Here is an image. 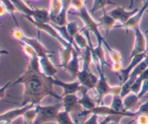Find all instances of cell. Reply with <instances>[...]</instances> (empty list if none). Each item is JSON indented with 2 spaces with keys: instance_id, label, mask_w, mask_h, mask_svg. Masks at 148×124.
Segmentation results:
<instances>
[{
  "instance_id": "1",
  "label": "cell",
  "mask_w": 148,
  "mask_h": 124,
  "mask_svg": "<svg viewBox=\"0 0 148 124\" xmlns=\"http://www.w3.org/2000/svg\"><path fill=\"white\" fill-rule=\"evenodd\" d=\"M17 84H20L24 87L20 106L27 104L40 105V102L47 96L62 100V96L56 94L53 89V77L46 75L41 69H33L27 66L24 73L12 82V86Z\"/></svg>"
},
{
  "instance_id": "2",
  "label": "cell",
  "mask_w": 148,
  "mask_h": 124,
  "mask_svg": "<svg viewBox=\"0 0 148 124\" xmlns=\"http://www.w3.org/2000/svg\"><path fill=\"white\" fill-rule=\"evenodd\" d=\"M82 69L79 72L77 76V80L82 87L88 89H95L98 84L99 77L95 76L90 71V64L92 62V51L90 46L82 50Z\"/></svg>"
},
{
  "instance_id": "3",
  "label": "cell",
  "mask_w": 148,
  "mask_h": 124,
  "mask_svg": "<svg viewBox=\"0 0 148 124\" xmlns=\"http://www.w3.org/2000/svg\"><path fill=\"white\" fill-rule=\"evenodd\" d=\"M10 1L14 4L17 11L24 14V17H31L39 22H51L49 10L44 9H33L27 5L23 0H10Z\"/></svg>"
},
{
  "instance_id": "4",
  "label": "cell",
  "mask_w": 148,
  "mask_h": 124,
  "mask_svg": "<svg viewBox=\"0 0 148 124\" xmlns=\"http://www.w3.org/2000/svg\"><path fill=\"white\" fill-rule=\"evenodd\" d=\"M69 14H71L72 15L76 16V17L80 18L84 22V27L82 28L87 29V30H89L90 31L92 32L94 35L96 37L98 43H103V44L106 43L105 39L103 38V37L101 35V33H100L99 23L97 22L96 21L93 20V18L91 16V14L87 10L86 6L82 7V9H80L78 11H69Z\"/></svg>"
},
{
  "instance_id": "5",
  "label": "cell",
  "mask_w": 148,
  "mask_h": 124,
  "mask_svg": "<svg viewBox=\"0 0 148 124\" xmlns=\"http://www.w3.org/2000/svg\"><path fill=\"white\" fill-rule=\"evenodd\" d=\"M38 115L33 124H43L48 122H56L59 112L63 109L62 102L54 105H36Z\"/></svg>"
},
{
  "instance_id": "6",
  "label": "cell",
  "mask_w": 148,
  "mask_h": 124,
  "mask_svg": "<svg viewBox=\"0 0 148 124\" xmlns=\"http://www.w3.org/2000/svg\"><path fill=\"white\" fill-rule=\"evenodd\" d=\"M26 20H28L29 22L32 23L36 28H38L40 30H43V31L46 32L48 34L50 35L51 37H53V38L56 39L63 48L66 47L68 46L69 43L66 41V40L62 37V36L59 34V32L57 31L56 28L52 25L50 23H44V22H39L36 21V20H33V18L29 17H24Z\"/></svg>"
},
{
  "instance_id": "7",
  "label": "cell",
  "mask_w": 148,
  "mask_h": 124,
  "mask_svg": "<svg viewBox=\"0 0 148 124\" xmlns=\"http://www.w3.org/2000/svg\"><path fill=\"white\" fill-rule=\"evenodd\" d=\"M134 44L132 50L130 53V59H132L134 56H138L140 54H144L147 52V41H146L145 36V34L141 31L140 28V26L136 27L134 30Z\"/></svg>"
},
{
  "instance_id": "8",
  "label": "cell",
  "mask_w": 148,
  "mask_h": 124,
  "mask_svg": "<svg viewBox=\"0 0 148 124\" xmlns=\"http://www.w3.org/2000/svg\"><path fill=\"white\" fill-rule=\"evenodd\" d=\"M140 9L135 8L132 10H127L123 7H116L108 12L110 16L113 17L116 21L119 22L123 25L130 20L134 14H137Z\"/></svg>"
},
{
  "instance_id": "9",
  "label": "cell",
  "mask_w": 148,
  "mask_h": 124,
  "mask_svg": "<svg viewBox=\"0 0 148 124\" xmlns=\"http://www.w3.org/2000/svg\"><path fill=\"white\" fill-rule=\"evenodd\" d=\"M35 106L36 105H33V104H27L24 106H20V108H14V109L3 112L0 115V121L2 123L7 122L12 123L14 120H16L19 117L23 116L27 110Z\"/></svg>"
},
{
  "instance_id": "10",
  "label": "cell",
  "mask_w": 148,
  "mask_h": 124,
  "mask_svg": "<svg viewBox=\"0 0 148 124\" xmlns=\"http://www.w3.org/2000/svg\"><path fill=\"white\" fill-rule=\"evenodd\" d=\"M20 41L24 42V43H27L29 46H31L33 50L36 51L39 60L51 57V52L48 50L37 39L27 37L25 35H24L21 40H20Z\"/></svg>"
},
{
  "instance_id": "11",
  "label": "cell",
  "mask_w": 148,
  "mask_h": 124,
  "mask_svg": "<svg viewBox=\"0 0 148 124\" xmlns=\"http://www.w3.org/2000/svg\"><path fill=\"white\" fill-rule=\"evenodd\" d=\"M148 10V1L147 0H145L144 3H143V5L141 8L140 9L138 12L136 14H134L131 19H130L129 21H127V22L124 23L123 25H116L114 28H123L126 30H134L136 27H139V25H140V20H141L142 17H143V14L146 11Z\"/></svg>"
},
{
  "instance_id": "12",
  "label": "cell",
  "mask_w": 148,
  "mask_h": 124,
  "mask_svg": "<svg viewBox=\"0 0 148 124\" xmlns=\"http://www.w3.org/2000/svg\"><path fill=\"white\" fill-rule=\"evenodd\" d=\"M145 55L146 53H144V54H140L138 55V56H134L131 60V62L129 64V66L125 69H121V72L117 74V76H118L120 82H121V85L123 84L124 82H127V80L129 79V77L130 76L131 74L132 73L133 70L135 69L136 66L144 61L145 58Z\"/></svg>"
},
{
  "instance_id": "13",
  "label": "cell",
  "mask_w": 148,
  "mask_h": 124,
  "mask_svg": "<svg viewBox=\"0 0 148 124\" xmlns=\"http://www.w3.org/2000/svg\"><path fill=\"white\" fill-rule=\"evenodd\" d=\"M62 100L64 110L68 112H72L73 111H79L82 112L83 111L82 106L79 102V97L76 94L68 95L66 96H62Z\"/></svg>"
},
{
  "instance_id": "14",
  "label": "cell",
  "mask_w": 148,
  "mask_h": 124,
  "mask_svg": "<svg viewBox=\"0 0 148 124\" xmlns=\"http://www.w3.org/2000/svg\"><path fill=\"white\" fill-rule=\"evenodd\" d=\"M53 82H54L55 85L60 87L64 89L63 95L62 96L77 94V92H80L82 88V86L77 79L72 82H65L54 76L53 77Z\"/></svg>"
},
{
  "instance_id": "15",
  "label": "cell",
  "mask_w": 148,
  "mask_h": 124,
  "mask_svg": "<svg viewBox=\"0 0 148 124\" xmlns=\"http://www.w3.org/2000/svg\"><path fill=\"white\" fill-rule=\"evenodd\" d=\"M80 92H82V96H81V97H79V102L82 106L83 111L80 112L79 115L86 116L90 111L92 110L93 108H95L97 106V104L94 101V99L89 95L87 88L82 87Z\"/></svg>"
},
{
  "instance_id": "16",
  "label": "cell",
  "mask_w": 148,
  "mask_h": 124,
  "mask_svg": "<svg viewBox=\"0 0 148 124\" xmlns=\"http://www.w3.org/2000/svg\"><path fill=\"white\" fill-rule=\"evenodd\" d=\"M106 48L107 49L108 53V56H109L110 60L112 62L111 68L112 69L113 72L115 74H119L123 69V64H122V59H121V53L119 51H118L116 49L112 48L108 46L107 43L103 44Z\"/></svg>"
},
{
  "instance_id": "17",
  "label": "cell",
  "mask_w": 148,
  "mask_h": 124,
  "mask_svg": "<svg viewBox=\"0 0 148 124\" xmlns=\"http://www.w3.org/2000/svg\"><path fill=\"white\" fill-rule=\"evenodd\" d=\"M79 51L75 48L73 51V54H72V59L68 63L67 66L65 67V70L68 71L69 73L72 76V77L75 78V79H77V76L79 75Z\"/></svg>"
},
{
  "instance_id": "18",
  "label": "cell",
  "mask_w": 148,
  "mask_h": 124,
  "mask_svg": "<svg viewBox=\"0 0 148 124\" xmlns=\"http://www.w3.org/2000/svg\"><path fill=\"white\" fill-rule=\"evenodd\" d=\"M75 48H75L74 42H70V43H69L67 46L63 48L60 50V53H59L60 65L59 66V67L63 68L64 69H65V67L67 66L68 63L72 59V54H73V51Z\"/></svg>"
},
{
  "instance_id": "19",
  "label": "cell",
  "mask_w": 148,
  "mask_h": 124,
  "mask_svg": "<svg viewBox=\"0 0 148 124\" xmlns=\"http://www.w3.org/2000/svg\"><path fill=\"white\" fill-rule=\"evenodd\" d=\"M72 0H62V8L60 14L58 15L54 22L52 23L57 25L59 26H65L67 24L66 15L69 13V9L71 8Z\"/></svg>"
},
{
  "instance_id": "20",
  "label": "cell",
  "mask_w": 148,
  "mask_h": 124,
  "mask_svg": "<svg viewBox=\"0 0 148 124\" xmlns=\"http://www.w3.org/2000/svg\"><path fill=\"white\" fill-rule=\"evenodd\" d=\"M98 23L100 25V27L104 29V30L106 33V35H108L110 30L114 28L115 26L116 25V21L111 16H110L108 14V12L105 11V10H103V15L98 20Z\"/></svg>"
},
{
  "instance_id": "21",
  "label": "cell",
  "mask_w": 148,
  "mask_h": 124,
  "mask_svg": "<svg viewBox=\"0 0 148 124\" xmlns=\"http://www.w3.org/2000/svg\"><path fill=\"white\" fill-rule=\"evenodd\" d=\"M140 97L138 95L131 92L128 95L123 98V105H124V110L125 112H134L132 111V110L138 104L140 101Z\"/></svg>"
},
{
  "instance_id": "22",
  "label": "cell",
  "mask_w": 148,
  "mask_h": 124,
  "mask_svg": "<svg viewBox=\"0 0 148 124\" xmlns=\"http://www.w3.org/2000/svg\"><path fill=\"white\" fill-rule=\"evenodd\" d=\"M62 0H49V15L51 22H54L62 11Z\"/></svg>"
},
{
  "instance_id": "23",
  "label": "cell",
  "mask_w": 148,
  "mask_h": 124,
  "mask_svg": "<svg viewBox=\"0 0 148 124\" xmlns=\"http://www.w3.org/2000/svg\"><path fill=\"white\" fill-rule=\"evenodd\" d=\"M74 43H75L77 50H79V51L84 50L89 46L88 39L82 32H79V33H77L75 36V37H74Z\"/></svg>"
},
{
  "instance_id": "24",
  "label": "cell",
  "mask_w": 148,
  "mask_h": 124,
  "mask_svg": "<svg viewBox=\"0 0 148 124\" xmlns=\"http://www.w3.org/2000/svg\"><path fill=\"white\" fill-rule=\"evenodd\" d=\"M108 5H116V3L112 0H94L93 5L90 10V13L92 14L98 10H104L105 7Z\"/></svg>"
},
{
  "instance_id": "25",
  "label": "cell",
  "mask_w": 148,
  "mask_h": 124,
  "mask_svg": "<svg viewBox=\"0 0 148 124\" xmlns=\"http://www.w3.org/2000/svg\"><path fill=\"white\" fill-rule=\"evenodd\" d=\"M147 78H148V69L146 71H145L137 79L134 84L132 87V92L134 94L138 95L141 91L142 87H143V84L144 83L145 80Z\"/></svg>"
},
{
  "instance_id": "26",
  "label": "cell",
  "mask_w": 148,
  "mask_h": 124,
  "mask_svg": "<svg viewBox=\"0 0 148 124\" xmlns=\"http://www.w3.org/2000/svg\"><path fill=\"white\" fill-rule=\"evenodd\" d=\"M20 46L21 47L22 50L24 53V54L27 57L29 61H33V60H36V59H39L38 57L37 54H36V51L33 50V48L30 46H29L27 43H24V42L20 41Z\"/></svg>"
},
{
  "instance_id": "27",
  "label": "cell",
  "mask_w": 148,
  "mask_h": 124,
  "mask_svg": "<svg viewBox=\"0 0 148 124\" xmlns=\"http://www.w3.org/2000/svg\"><path fill=\"white\" fill-rule=\"evenodd\" d=\"M56 123L57 124H77L71 118L70 113L64 110L59 112Z\"/></svg>"
},
{
  "instance_id": "28",
  "label": "cell",
  "mask_w": 148,
  "mask_h": 124,
  "mask_svg": "<svg viewBox=\"0 0 148 124\" xmlns=\"http://www.w3.org/2000/svg\"><path fill=\"white\" fill-rule=\"evenodd\" d=\"M38 111L36 108V105L33 108L27 110L23 116V123L24 124H33L36 118H37Z\"/></svg>"
},
{
  "instance_id": "29",
  "label": "cell",
  "mask_w": 148,
  "mask_h": 124,
  "mask_svg": "<svg viewBox=\"0 0 148 124\" xmlns=\"http://www.w3.org/2000/svg\"><path fill=\"white\" fill-rule=\"evenodd\" d=\"M1 2H2L3 4H4V5L5 6L7 13L10 14V16H11L12 18L13 21L15 23L17 27H19L18 22H17V19H16L15 15H14V13H15V12L17 11V9H16L15 6L14 5V4H13L10 0H1Z\"/></svg>"
},
{
  "instance_id": "30",
  "label": "cell",
  "mask_w": 148,
  "mask_h": 124,
  "mask_svg": "<svg viewBox=\"0 0 148 124\" xmlns=\"http://www.w3.org/2000/svg\"><path fill=\"white\" fill-rule=\"evenodd\" d=\"M110 107L117 112H125L124 110V105H123V98H121L120 95L113 96L112 102Z\"/></svg>"
},
{
  "instance_id": "31",
  "label": "cell",
  "mask_w": 148,
  "mask_h": 124,
  "mask_svg": "<svg viewBox=\"0 0 148 124\" xmlns=\"http://www.w3.org/2000/svg\"><path fill=\"white\" fill-rule=\"evenodd\" d=\"M66 30H67L68 33H69V36H70L71 39L74 40V37L76 35L77 33L80 32V30L79 29L77 25V23L76 22H69L66 25Z\"/></svg>"
},
{
  "instance_id": "32",
  "label": "cell",
  "mask_w": 148,
  "mask_h": 124,
  "mask_svg": "<svg viewBox=\"0 0 148 124\" xmlns=\"http://www.w3.org/2000/svg\"><path fill=\"white\" fill-rule=\"evenodd\" d=\"M134 122L135 124H148V115H136L135 118H134Z\"/></svg>"
},
{
  "instance_id": "33",
  "label": "cell",
  "mask_w": 148,
  "mask_h": 124,
  "mask_svg": "<svg viewBox=\"0 0 148 124\" xmlns=\"http://www.w3.org/2000/svg\"><path fill=\"white\" fill-rule=\"evenodd\" d=\"M85 6L86 4H85V0H72L71 8L73 9L75 11H78Z\"/></svg>"
},
{
  "instance_id": "34",
  "label": "cell",
  "mask_w": 148,
  "mask_h": 124,
  "mask_svg": "<svg viewBox=\"0 0 148 124\" xmlns=\"http://www.w3.org/2000/svg\"><path fill=\"white\" fill-rule=\"evenodd\" d=\"M12 36L13 38H14L15 40H18V41H20V40L22 39L23 36L24 35V33L23 32V30L20 28V27H16L15 29L12 31L11 33Z\"/></svg>"
},
{
  "instance_id": "35",
  "label": "cell",
  "mask_w": 148,
  "mask_h": 124,
  "mask_svg": "<svg viewBox=\"0 0 148 124\" xmlns=\"http://www.w3.org/2000/svg\"><path fill=\"white\" fill-rule=\"evenodd\" d=\"M117 117H119V116L105 117V118H104L103 121H101V122H100V124H119V123L118 121H116L115 119H114V118H117ZM121 118H122V117H121ZM132 122H134V121H131V122H130L129 123H127V124H131Z\"/></svg>"
},
{
  "instance_id": "36",
  "label": "cell",
  "mask_w": 148,
  "mask_h": 124,
  "mask_svg": "<svg viewBox=\"0 0 148 124\" xmlns=\"http://www.w3.org/2000/svg\"><path fill=\"white\" fill-rule=\"evenodd\" d=\"M136 115H139V114H145V115H148V99L146 101L145 103L142 104L138 109L135 110ZM135 118V117H134Z\"/></svg>"
},
{
  "instance_id": "37",
  "label": "cell",
  "mask_w": 148,
  "mask_h": 124,
  "mask_svg": "<svg viewBox=\"0 0 148 124\" xmlns=\"http://www.w3.org/2000/svg\"><path fill=\"white\" fill-rule=\"evenodd\" d=\"M98 118L99 115L96 114H91L90 118L85 122L82 123V124H100V122L98 121Z\"/></svg>"
},
{
  "instance_id": "38",
  "label": "cell",
  "mask_w": 148,
  "mask_h": 124,
  "mask_svg": "<svg viewBox=\"0 0 148 124\" xmlns=\"http://www.w3.org/2000/svg\"><path fill=\"white\" fill-rule=\"evenodd\" d=\"M148 92V78L145 80L144 83L143 84V87H142L141 91H140V93L138 94V96L140 97V99L143 98L145 95H146Z\"/></svg>"
},
{
  "instance_id": "39",
  "label": "cell",
  "mask_w": 148,
  "mask_h": 124,
  "mask_svg": "<svg viewBox=\"0 0 148 124\" xmlns=\"http://www.w3.org/2000/svg\"><path fill=\"white\" fill-rule=\"evenodd\" d=\"M12 82H8L7 84H6L5 85H4V86L1 87V89H0V97H1V99L4 97V91H5L6 89H7V88L10 87V86H12Z\"/></svg>"
},
{
  "instance_id": "40",
  "label": "cell",
  "mask_w": 148,
  "mask_h": 124,
  "mask_svg": "<svg viewBox=\"0 0 148 124\" xmlns=\"http://www.w3.org/2000/svg\"><path fill=\"white\" fill-rule=\"evenodd\" d=\"M7 13V10H6L5 6L4 5L2 2H1V6H0V15L1 17H3L4 14H6Z\"/></svg>"
},
{
  "instance_id": "41",
  "label": "cell",
  "mask_w": 148,
  "mask_h": 124,
  "mask_svg": "<svg viewBox=\"0 0 148 124\" xmlns=\"http://www.w3.org/2000/svg\"><path fill=\"white\" fill-rule=\"evenodd\" d=\"M144 61L145 62L146 65H147V68H148V52H147V53H146L145 58V59H144Z\"/></svg>"
},
{
  "instance_id": "42",
  "label": "cell",
  "mask_w": 148,
  "mask_h": 124,
  "mask_svg": "<svg viewBox=\"0 0 148 124\" xmlns=\"http://www.w3.org/2000/svg\"><path fill=\"white\" fill-rule=\"evenodd\" d=\"M130 7H129V10H131L133 8V6H134V0H130Z\"/></svg>"
},
{
  "instance_id": "43",
  "label": "cell",
  "mask_w": 148,
  "mask_h": 124,
  "mask_svg": "<svg viewBox=\"0 0 148 124\" xmlns=\"http://www.w3.org/2000/svg\"><path fill=\"white\" fill-rule=\"evenodd\" d=\"M3 124H12V123H7V122H4V123H3Z\"/></svg>"
},
{
  "instance_id": "44",
  "label": "cell",
  "mask_w": 148,
  "mask_h": 124,
  "mask_svg": "<svg viewBox=\"0 0 148 124\" xmlns=\"http://www.w3.org/2000/svg\"><path fill=\"white\" fill-rule=\"evenodd\" d=\"M76 123L77 124H82V123H77V122H76Z\"/></svg>"
},
{
  "instance_id": "45",
  "label": "cell",
  "mask_w": 148,
  "mask_h": 124,
  "mask_svg": "<svg viewBox=\"0 0 148 124\" xmlns=\"http://www.w3.org/2000/svg\"><path fill=\"white\" fill-rule=\"evenodd\" d=\"M148 33V30H147V31H146V33Z\"/></svg>"
},
{
  "instance_id": "46",
  "label": "cell",
  "mask_w": 148,
  "mask_h": 124,
  "mask_svg": "<svg viewBox=\"0 0 148 124\" xmlns=\"http://www.w3.org/2000/svg\"><path fill=\"white\" fill-rule=\"evenodd\" d=\"M33 1H39V0H33Z\"/></svg>"
},
{
  "instance_id": "47",
  "label": "cell",
  "mask_w": 148,
  "mask_h": 124,
  "mask_svg": "<svg viewBox=\"0 0 148 124\" xmlns=\"http://www.w3.org/2000/svg\"><path fill=\"white\" fill-rule=\"evenodd\" d=\"M146 12H148V10H147V11H146Z\"/></svg>"
},
{
  "instance_id": "48",
  "label": "cell",
  "mask_w": 148,
  "mask_h": 124,
  "mask_svg": "<svg viewBox=\"0 0 148 124\" xmlns=\"http://www.w3.org/2000/svg\"><path fill=\"white\" fill-rule=\"evenodd\" d=\"M147 1H148V0H147Z\"/></svg>"
}]
</instances>
